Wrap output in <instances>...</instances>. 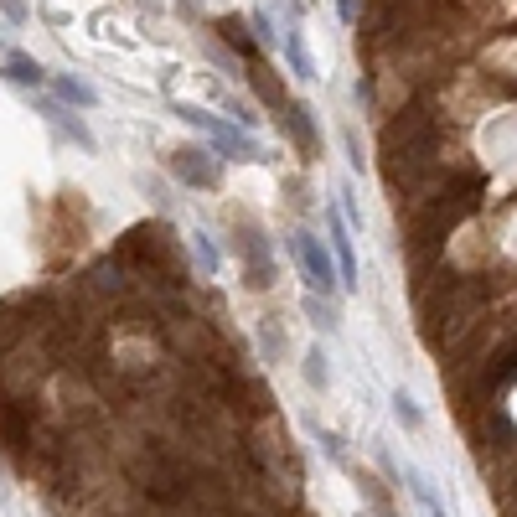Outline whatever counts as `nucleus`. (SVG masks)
Masks as SVG:
<instances>
[{"instance_id": "f257e3e1", "label": "nucleus", "mask_w": 517, "mask_h": 517, "mask_svg": "<svg viewBox=\"0 0 517 517\" xmlns=\"http://www.w3.org/2000/svg\"><path fill=\"white\" fill-rule=\"evenodd\" d=\"M130 486H135V497L140 507L150 512H187L192 502V481H197V461L187 450H181L176 440H140V450L130 455V466H125Z\"/></svg>"}, {"instance_id": "f03ea898", "label": "nucleus", "mask_w": 517, "mask_h": 517, "mask_svg": "<svg viewBox=\"0 0 517 517\" xmlns=\"http://www.w3.org/2000/svg\"><path fill=\"white\" fill-rule=\"evenodd\" d=\"M171 114L181 119V125L202 130V135H207V145H212V156H218V161H264V145L254 140V130H238L233 119H212L207 109L181 104V99H171Z\"/></svg>"}, {"instance_id": "7ed1b4c3", "label": "nucleus", "mask_w": 517, "mask_h": 517, "mask_svg": "<svg viewBox=\"0 0 517 517\" xmlns=\"http://www.w3.org/2000/svg\"><path fill=\"white\" fill-rule=\"evenodd\" d=\"M233 249H238V259H243V285L249 290H269L280 280V269H275V249H269V238H264V228L254 223V218H233Z\"/></svg>"}, {"instance_id": "20e7f679", "label": "nucleus", "mask_w": 517, "mask_h": 517, "mask_svg": "<svg viewBox=\"0 0 517 517\" xmlns=\"http://www.w3.org/2000/svg\"><path fill=\"white\" fill-rule=\"evenodd\" d=\"M290 249H295L300 275H306V285H311L316 295L331 300V295L342 290V269H337V254H331L326 238H316V233H306V228H295V233H290Z\"/></svg>"}, {"instance_id": "39448f33", "label": "nucleus", "mask_w": 517, "mask_h": 517, "mask_svg": "<svg viewBox=\"0 0 517 517\" xmlns=\"http://www.w3.org/2000/svg\"><path fill=\"white\" fill-rule=\"evenodd\" d=\"M171 176L181 187H197V192H218L223 187V161L212 156V145H176L171 150Z\"/></svg>"}, {"instance_id": "423d86ee", "label": "nucleus", "mask_w": 517, "mask_h": 517, "mask_svg": "<svg viewBox=\"0 0 517 517\" xmlns=\"http://www.w3.org/2000/svg\"><path fill=\"white\" fill-rule=\"evenodd\" d=\"M280 119V130H285V140L300 150V161H316L321 156V130H316V114H311V104L306 99H290L285 104V114H275Z\"/></svg>"}, {"instance_id": "0eeeda50", "label": "nucleus", "mask_w": 517, "mask_h": 517, "mask_svg": "<svg viewBox=\"0 0 517 517\" xmlns=\"http://www.w3.org/2000/svg\"><path fill=\"white\" fill-rule=\"evenodd\" d=\"M326 243H331V254H337V269H342V290H357V254H352V238H347V218H342V207H331L326 212Z\"/></svg>"}, {"instance_id": "6e6552de", "label": "nucleus", "mask_w": 517, "mask_h": 517, "mask_svg": "<svg viewBox=\"0 0 517 517\" xmlns=\"http://www.w3.org/2000/svg\"><path fill=\"white\" fill-rule=\"evenodd\" d=\"M37 109L47 114V125H52L57 135H68L78 150H94V145H99V140H94V130L83 125V114H73L68 104H57V99H37Z\"/></svg>"}, {"instance_id": "1a4fd4ad", "label": "nucleus", "mask_w": 517, "mask_h": 517, "mask_svg": "<svg viewBox=\"0 0 517 517\" xmlns=\"http://www.w3.org/2000/svg\"><path fill=\"white\" fill-rule=\"evenodd\" d=\"M212 26H218V37L228 42V52H233V57H243V68L264 57V47H259V37H254V26L243 21V16H218Z\"/></svg>"}, {"instance_id": "9d476101", "label": "nucleus", "mask_w": 517, "mask_h": 517, "mask_svg": "<svg viewBox=\"0 0 517 517\" xmlns=\"http://www.w3.org/2000/svg\"><path fill=\"white\" fill-rule=\"evenodd\" d=\"M243 78H249V88L264 99V109H275V114H285V104H290V88L275 78V68H269V57H259V63H249L243 68Z\"/></svg>"}, {"instance_id": "9b49d317", "label": "nucleus", "mask_w": 517, "mask_h": 517, "mask_svg": "<svg viewBox=\"0 0 517 517\" xmlns=\"http://www.w3.org/2000/svg\"><path fill=\"white\" fill-rule=\"evenodd\" d=\"M280 52H285V63H290L295 78H316V63H311V52H306V37H300V26H285Z\"/></svg>"}, {"instance_id": "f8f14e48", "label": "nucleus", "mask_w": 517, "mask_h": 517, "mask_svg": "<svg viewBox=\"0 0 517 517\" xmlns=\"http://www.w3.org/2000/svg\"><path fill=\"white\" fill-rule=\"evenodd\" d=\"M357 486H362V502L373 507V517H399V507H393V497H388V486L373 471H357Z\"/></svg>"}, {"instance_id": "ddd939ff", "label": "nucleus", "mask_w": 517, "mask_h": 517, "mask_svg": "<svg viewBox=\"0 0 517 517\" xmlns=\"http://www.w3.org/2000/svg\"><path fill=\"white\" fill-rule=\"evenodd\" d=\"M300 311H306V316H311V326H316V331H326V337H331V331L342 326L337 306H331L326 295H316V290H306V300H300Z\"/></svg>"}, {"instance_id": "4468645a", "label": "nucleus", "mask_w": 517, "mask_h": 517, "mask_svg": "<svg viewBox=\"0 0 517 517\" xmlns=\"http://www.w3.org/2000/svg\"><path fill=\"white\" fill-rule=\"evenodd\" d=\"M6 78L21 83V88H42V83H47L42 63H37V57H26V52H11V57H6Z\"/></svg>"}, {"instance_id": "2eb2a0df", "label": "nucleus", "mask_w": 517, "mask_h": 517, "mask_svg": "<svg viewBox=\"0 0 517 517\" xmlns=\"http://www.w3.org/2000/svg\"><path fill=\"white\" fill-rule=\"evenodd\" d=\"M259 347H264V357H269V362H280V357L290 352V337H285L280 316H259Z\"/></svg>"}, {"instance_id": "dca6fc26", "label": "nucleus", "mask_w": 517, "mask_h": 517, "mask_svg": "<svg viewBox=\"0 0 517 517\" xmlns=\"http://www.w3.org/2000/svg\"><path fill=\"white\" fill-rule=\"evenodd\" d=\"M52 94H57V104H68V109H94L99 104V94L88 83H78V78H57Z\"/></svg>"}, {"instance_id": "f3484780", "label": "nucleus", "mask_w": 517, "mask_h": 517, "mask_svg": "<svg viewBox=\"0 0 517 517\" xmlns=\"http://www.w3.org/2000/svg\"><path fill=\"white\" fill-rule=\"evenodd\" d=\"M300 378H306V388H316V393L331 388V368H326V352L321 347H306V357H300Z\"/></svg>"}, {"instance_id": "a211bd4d", "label": "nucleus", "mask_w": 517, "mask_h": 517, "mask_svg": "<svg viewBox=\"0 0 517 517\" xmlns=\"http://www.w3.org/2000/svg\"><path fill=\"white\" fill-rule=\"evenodd\" d=\"M192 259H197V269H202V280H218L223 254H218V243H212L207 233H192Z\"/></svg>"}, {"instance_id": "6ab92c4d", "label": "nucleus", "mask_w": 517, "mask_h": 517, "mask_svg": "<svg viewBox=\"0 0 517 517\" xmlns=\"http://www.w3.org/2000/svg\"><path fill=\"white\" fill-rule=\"evenodd\" d=\"M311 435H316V445L326 450V461H331V466H352V461H347V445H342V435H337V430H326L321 419H311Z\"/></svg>"}, {"instance_id": "aec40b11", "label": "nucleus", "mask_w": 517, "mask_h": 517, "mask_svg": "<svg viewBox=\"0 0 517 517\" xmlns=\"http://www.w3.org/2000/svg\"><path fill=\"white\" fill-rule=\"evenodd\" d=\"M393 419H399L404 424V430H424V409L409 399V393L399 388V393H393Z\"/></svg>"}, {"instance_id": "412c9836", "label": "nucleus", "mask_w": 517, "mask_h": 517, "mask_svg": "<svg viewBox=\"0 0 517 517\" xmlns=\"http://www.w3.org/2000/svg\"><path fill=\"white\" fill-rule=\"evenodd\" d=\"M218 104L228 109V119H233V125H238V130H254V125H259V114H254L249 104H243V99H233V94H223V88H218Z\"/></svg>"}, {"instance_id": "4be33fe9", "label": "nucleus", "mask_w": 517, "mask_h": 517, "mask_svg": "<svg viewBox=\"0 0 517 517\" xmlns=\"http://www.w3.org/2000/svg\"><path fill=\"white\" fill-rule=\"evenodd\" d=\"M249 26H254L259 47H280V37H285V32H275V16H269V11H254V16H249Z\"/></svg>"}, {"instance_id": "5701e85b", "label": "nucleus", "mask_w": 517, "mask_h": 517, "mask_svg": "<svg viewBox=\"0 0 517 517\" xmlns=\"http://www.w3.org/2000/svg\"><path fill=\"white\" fill-rule=\"evenodd\" d=\"M362 6H368V0H337V16H342L347 26H357V21H362Z\"/></svg>"}, {"instance_id": "b1692460", "label": "nucleus", "mask_w": 517, "mask_h": 517, "mask_svg": "<svg viewBox=\"0 0 517 517\" xmlns=\"http://www.w3.org/2000/svg\"><path fill=\"white\" fill-rule=\"evenodd\" d=\"M347 161H352V171L368 166V156H362V145H357V130H347Z\"/></svg>"}, {"instance_id": "393cba45", "label": "nucleus", "mask_w": 517, "mask_h": 517, "mask_svg": "<svg viewBox=\"0 0 517 517\" xmlns=\"http://www.w3.org/2000/svg\"><path fill=\"white\" fill-rule=\"evenodd\" d=\"M0 11H6V16H11L16 26H21L26 16H32V11H26V0H0Z\"/></svg>"}, {"instance_id": "a878e982", "label": "nucleus", "mask_w": 517, "mask_h": 517, "mask_svg": "<svg viewBox=\"0 0 517 517\" xmlns=\"http://www.w3.org/2000/svg\"><path fill=\"white\" fill-rule=\"evenodd\" d=\"M430 517H450V512H445V507H440V502H435V507H430Z\"/></svg>"}, {"instance_id": "bb28decb", "label": "nucleus", "mask_w": 517, "mask_h": 517, "mask_svg": "<svg viewBox=\"0 0 517 517\" xmlns=\"http://www.w3.org/2000/svg\"><path fill=\"white\" fill-rule=\"evenodd\" d=\"M357 517H373V512H357Z\"/></svg>"}]
</instances>
